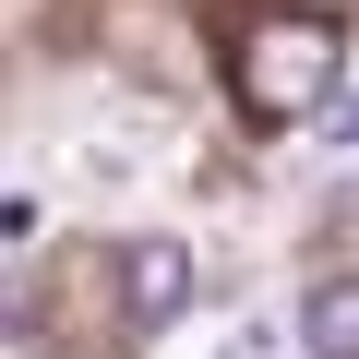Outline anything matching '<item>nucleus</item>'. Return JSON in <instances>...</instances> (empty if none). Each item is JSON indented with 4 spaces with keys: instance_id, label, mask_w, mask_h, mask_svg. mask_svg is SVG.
<instances>
[{
    "instance_id": "obj_1",
    "label": "nucleus",
    "mask_w": 359,
    "mask_h": 359,
    "mask_svg": "<svg viewBox=\"0 0 359 359\" xmlns=\"http://www.w3.org/2000/svg\"><path fill=\"white\" fill-rule=\"evenodd\" d=\"M335 72H347V36H335L323 13H264V25L240 36V60H228L240 120H264V132H299V120L335 96Z\"/></svg>"
},
{
    "instance_id": "obj_2",
    "label": "nucleus",
    "mask_w": 359,
    "mask_h": 359,
    "mask_svg": "<svg viewBox=\"0 0 359 359\" xmlns=\"http://www.w3.org/2000/svg\"><path fill=\"white\" fill-rule=\"evenodd\" d=\"M192 287H204V264H192V240H120V323L132 335H168L180 311H192Z\"/></svg>"
},
{
    "instance_id": "obj_3",
    "label": "nucleus",
    "mask_w": 359,
    "mask_h": 359,
    "mask_svg": "<svg viewBox=\"0 0 359 359\" xmlns=\"http://www.w3.org/2000/svg\"><path fill=\"white\" fill-rule=\"evenodd\" d=\"M299 359H359V276L299 287Z\"/></svg>"
},
{
    "instance_id": "obj_4",
    "label": "nucleus",
    "mask_w": 359,
    "mask_h": 359,
    "mask_svg": "<svg viewBox=\"0 0 359 359\" xmlns=\"http://www.w3.org/2000/svg\"><path fill=\"white\" fill-rule=\"evenodd\" d=\"M216 359H276V335H264V323H252V335H228V347H216Z\"/></svg>"
},
{
    "instance_id": "obj_5",
    "label": "nucleus",
    "mask_w": 359,
    "mask_h": 359,
    "mask_svg": "<svg viewBox=\"0 0 359 359\" xmlns=\"http://www.w3.org/2000/svg\"><path fill=\"white\" fill-rule=\"evenodd\" d=\"M335 156H347V168H359V108H347V120H335Z\"/></svg>"
}]
</instances>
